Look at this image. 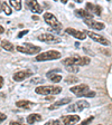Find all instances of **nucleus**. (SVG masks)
Listing matches in <instances>:
<instances>
[{
  "mask_svg": "<svg viewBox=\"0 0 112 125\" xmlns=\"http://www.w3.org/2000/svg\"><path fill=\"white\" fill-rule=\"evenodd\" d=\"M35 92L40 95H55L62 92V87L60 86H37Z\"/></svg>",
  "mask_w": 112,
  "mask_h": 125,
  "instance_id": "nucleus-1",
  "label": "nucleus"
},
{
  "mask_svg": "<svg viewBox=\"0 0 112 125\" xmlns=\"http://www.w3.org/2000/svg\"><path fill=\"white\" fill-rule=\"evenodd\" d=\"M61 52L57 50H47L45 52H40L36 56L37 62H46V60H54L61 58Z\"/></svg>",
  "mask_w": 112,
  "mask_h": 125,
  "instance_id": "nucleus-2",
  "label": "nucleus"
},
{
  "mask_svg": "<svg viewBox=\"0 0 112 125\" xmlns=\"http://www.w3.org/2000/svg\"><path fill=\"white\" fill-rule=\"evenodd\" d=\"M16 49L18 50L19 52H23V54H26V55H35L40 52V47L34 46V45L28 44V42H25L24 46H17Z\"/></svg>",
  "mask_w": 112,
  "mask_h": 125,
  "instance_id": "nucleus-3",
  "label": "nucleus"
},
{
  "mask_svg": "<svg viewBox=\"0 0 112 125\" xmlns=\"http://www.w3.org/2000/svg\"><path fill=\"white\" fill-rule=\"evenodd\" d=\"M44 20H45V22H46L47 25H50L52 28L56 29V30H60V29L62 28L61 22L57 20V18H56L53 13H50V12L44 13Z\"/></svg>",
  "mask_w": 112,
  "mask_h": 125,
  "instance_id": "nucleus-4",
  "label": "nucleus"
},
{
  "mask_svg": "<svg viewBox=\"0 0 112 125\" xmlns=\"http://www.w3.org/2000/svg\"><path fill=\"white\" fill-rule=\"evenodd\" d=\"M90 104L89 102L84 101V99H81V101H77L76 103H74V104L70 105V106L67 107V112H82L83 109H85L86 107H89Z\"/></svg>",
  "mask_w": 112,
  "mask_h": 125,
  "instance_id": "nucleus-5",
  "label": "nucleus"
},
{
  "mask_svg": "<svg viewBox=\"0 0 112 125\" xmlns=\"http://www.w3.org/2000/svg\"><path fill=\"white\" fill-rule=\"evenodd\" d=\"M84 34H85L86 36H89L90 38H92L93 40L98 42L99 44L103 45V46H109V45H110V42L108 40L107 38H104L103 36H101V35H99V34H95L94 31H91V30H85V31H84Z\"/></svg>",
  "mask_w": 112,
  "mask_h": 125,
  "instance_id": "nucleus-6",
  "label": "nucleus"
},
{
  "mask_svg": "<svg viewBox=\"0 0 112 125\" xmlns=\"http://www.w3.org/2000/svg\"><path fill=\"white\" fill-rule=\"evenodd\" d=\"M90 91V87L89 85H85V84H81V85H76V86H73L71 87V92L74 94H76L77 96L80 97H84L85 94Z\"/></svg>",
  "mask_w": 112,
  "mask_h": 125,
  "instance_id": "nucleus-7",
  "label": "nucleus"
},
{
  "mask_svg": "<svg viewBox=\"0 0 112 125\" xmlns=\"http://www.w3.org/2000/svg\"><path fill=\"white\" fill-rule=\"evenodd\" d=\"M37 38H38L40 42H48V44H58V42H61V38H58V37H56L55 35H52V34L39 35Z\"/></svg>",
  "mask_w": 112,
  "mask_h": 125,
  "instance_id": "nucleus-8",
  "label": "nucleus"
},
{
  "mask_svg": "<svg viewBox=\"0 0 112 125\" xmlns=\"http://www.w3.org/2000/svg\"><path fill=\"white\" fill-rule=\"evenodd\" d=\"M26 5L31 10V12H34V13H42L43 12V8L37 2V0H27Z\"/></svg>",
  "mask_w": 112,
  "mask_h": 125,
  "instance_id": "nucleus-9",
  "label": "nucleus"
},
{
  "mask_svg": "<svg viewBox=\"0 0 112 125\" xmlns=\"http://www.w3.org/2000/svg\"><path fill=\"white\" fill-rule=\"evenodd\" d=\"M33 76V73L31 72H28V70H21V72H17V73L13 75V79L16 82H21L24 79H27L28 77Z\"/></svg>",
  "mask_w": 112,
  "mask_h": 125,
  "instance_id": "nucleus-10",
  "label": "nucleus"
},
{
  "mask_svg": "<svg viewBox=\"0 0 112 125\" xmlns=\"http://www.w3.org/2000/svg\"><path fill=\"white\" fill-rule=\"evenodd\" d=\"M66 34L71 35V36L75 37V38L80 39V40H83V39L86 38V35L84 34V31H80V30H76V29L73 28H66Z\"/></svg>",
  "mask_w": 112,
  "mask_h": 125,
  "instance_id": "nucleus-11",
  "label": "nucleus"
},
{
  "mask_svg": "<svg viewBox=\"0 0 112 125\" xmlns=\"http://www.w3.org/2000/svg\"><path fill=\"white\" fill-rule=\"evenodd\" d=\"M84 22L95 30H102V29L105 28V25L103 22H98V21H94L92 19H84Z\"/></svg>",
  "mask_w": 112,
  "mask_h": 125,
  "instance_id": "nucleus-12",
  "label": "nucleus"
},
{
  "mask_svg": "<svg viewBox=\"0 0 112 125\" xmlns=\"http://www.w3.org/2000/svg\"><path fill=\"white\" fill-rule=\"evenodd\" d=\"M80 121V116L78 115H67V116H63L61 118V122L64 124H74Z\"/></svg>",
  "mask_w": 112,
  "mask_h": 125,
  "instance_id": "nucleus-13",
  "label": "nucleus"
},
{
  "mask_svg": "<svg viewBox=\"0 0 112 125\" xmlns=\"http://www.w3.org/2000/svg\"><path fill=\"white\" fill-rule=\"evenodd\" d=\"M74 12H75V15L77 16V17H80V18H83V19H92L93 18V15H92L91 12H89L86 9H76Z\"/></svg>",
  "mask_w": 112,
  "mask_h": 125,
  "instance_id": "nucleus-14",
  "label": "nucleus"
},
{
  "mask_svg": "<svg viewBox=\"0 0 112 125\" xmlns=\"http://www.w3.org/2000/svg\"><path fill=\"white\" fill-rule=\"evenodd\" d=\"M80 59V56H72V57H68L63 59L62 64L65 66H71V65H77V62Z\"/></svg>",
  "mask_w": 112,
  "mask_h": 125,
  "instance_id": "nucleus-15",
  "label": "nucleus"
},
{
  "mask_svg": "<svg viewBox=\"0 0 112 125\" xmlns=\"http://www.w3.org/2000/svg\"><path fill=\"white\" fill-rule=\"evenodd\" d=\"M71 101H72V99H71V97H65V98H62V99H60V101H57L56 103H54L52 106H50V109H56V108H58L60 106H62V105L68 104Z\"/></svg>",
  "mask_w": 112,
  "mask_h": 125,
  "instance_id": "nucleus-16",
  "label": "nucleus"
},
{
  "mask_svg": "<svg viewBox=\"0 0 112 125\" xmlns=\"http://www.w3.org/2000/svg\"><path fill=\"white\" fill-rule=\"evenodd\" d=\"M34 105V103H31L29 101H18L16 102V106L18 107V108H24V109H28V108H31Z\"/></svg>",
  "mask_w": 112,
  "mask_h": 125,
  "instance_id": "nucleus-17",
  "label": "nucleus"
},
{
  "mask_svg": "<svg viewBox=\"0 0 112 125\" xmlns=\"http://www.w3.org/2000/svg\"><path fill=\"white\" fill-rule=\"evenodd\" d=\"M39 121H42V116L37 113H34V114H30L28 117H27V122L28 124H34L36 122H39Z\"/></svg>",
  "mask_w": 112,
  "mask_h": 125,
  "instance_id": "nucleus-18",
  "label": "nucleus"
},
{
  "mask_svg": "<svg viewBox=\"0 0 112 125\" xmlns=\"http://www.w3.org/2000/svg\"><path fill=\"white\" fill-rule=\"evenodd\" d=\"M1 47L7 52H13V45L10 44L8 40H2L1 42Z\"/></svg>",
  "mask_w": 112,
  "mask_h": 125,
  "instance_id": "nucleus-19",
  "label": "nucleus"
},
{
  "mask_svg": "<svg viewBox=\"0 0 112 125\" xmlns=\"http://www.w3.org/2000/svg\"><path fill=\"white\" fill-rule=\"evenodd\" d=\"M11 7L15 8V10L19 11L21 9V0H9Z\"/></svg>",
  "mask_w": 112,
  "mask_h": 125,
  "instance_id": "nucleus-20",
  "label": "nucleus"
},
{
  "mask_svg": "<svg viewBox=\"0 0 112 125\" xmlns=\"http://www.w3.org/2000/svg\"><path fill=\"white\" fill-rule=\"evenodd\" d=\"M90 58L89 57H80L77 62V66H85V65H89L90 64Z\"/></svg>",
  "mask_w": 112,
  "mask_h": 125,
  "instance_id": "nucleus-21",
  "label": "nucleus"
},
{
  "mask_svg": "<svg viewBox=\"0 0 112 125\" xmlns=\"http://www.w3.org/2000/svg\"><path fill=\"white\" fill-rule=\"evenodd\" d=\"M78 82V78L76 76H73V75H70L67 76V78L65 79V83L66 84H75Z\"/></svg>",
  "mask_w": 112,
  "mask_h": 125,
  "instance_id": "nucleus-22",
  "label": "nucleus"
},
{
  "mask_svg": "<svg viewBox=\"0 0 112 125\" xmlns=\"http://www.w3.org/2000/svg\"><path fill=\"white\" fill-rule=\"evenodd\" d=\"M2 10L5 11L6 15H8V16L11 15V11H12V10L10 9V8H9V6H8L6 2H2Z\"/></svg>",
  "mask_w": 112,
  "mask_h": 125,
  "instance_id": "nucleus-23",
  "label": "nucleus"
},
{
  "mask_svg": "<svg viewBox=\"0 0 112 125\" xmlns=\"http://www.w3.org/2000/svg\"><path fill=\"white\" fill-rule=\"evenodd\" d=\"M50 79L53 82V83H58V82L62 81V76L61 75H52L50 77Z\"/></svg>",
  "mask_w": 112,
  "mask_h": 125,
  "instance_id": "nucleus-24",
  "label": "nucleus"
},
{
  "mask_svg": "<svg viewBox=\"0 0 112 125\" xmlns=\"http://www.w3.org/2000/svg\"><path fill=\"white\" fill-rule=\"evenodd\" d=\"M102 12V8L100 6H94V10H93V13H95L97 16H100Z\"/></svg>",
  "mask_w": 112,
  "mask_h": 125,
  "instance_id": "nucleus-25",
  "label": "nucleus"
},
{
  "mask_svg": "<svg viewBox=\"0 0 112 125\" xmlns=\"http://www.w3.org/2000/svg\"><path fill=\"white\" fill-rule=\"evenodd\" d=\"M86 10L89 11V12L93 13V10H94V5L93 3H90V2L86 3Z\"/></svg>",
  "mask_w": 112,
  "mask_h": 125,
  "instance_id": "nucleus-26",
  "label": "nucleus"
},
{
  "mask_svg": "<svg viewBox=\"0 0 112 125\" xmlns=\"http://www.w3.org/2000/svg\"><path fill=\"white\" fill-rule=\"evenodd\" d=\"M67 68H68V70H70V72H74V73H77V72H78V67H77V65H71V66H67Z\"/></svg>",
  "mask_w": 112,
  "mask_h": 125,
  "instance_id": "nucleus-27",
  "label": "nucleus"
},
{
  "mask_svg": "<svg viewBox=\"0 0 112 125\" xmlns=\"http://www.w3.org/2000/svg\"><path fill=\"white\" fill-rule=\"evenodd\" d=\"M55 125V124H61V120H53V121H48L46 122V125Z\"/></svg>",
  "mask_w": 112,
  "mask_h": 125,
  "instance_id": "nucleus-28",
  "label": "nucleus"
},
{
  "mask_svg": "<svg viewBox=\"0 0 112 125\" xmlns=\"http://www.w3.org/2000/svg\"><path fill=\"white\" fill-rule=\"evenodd\" d=\"M95 96V92H92V91H89L87 93L85 94V96L84 97H94Z\"/></svg>",
  "mask_w": 112,
  "mask_h": 125,
  "instance_id": "nucleus-29",
  "label": "nucleus"
},
{
  "mask_svg": "<svg viewBox=\"0 0 112 125\" xmlns=\"http://www.w3.org/2000/svg\"><path fill=\"white\" fill-rule=\"evenodd\" d=\"M93 120H94V116H91L90 118H87V120L83 121V122H82V124H84V125H85V124H89V123H91Z\"/></svg>",
  "mask_w": 112,
  "mask_h": 125,
  "instance_id": "nucleus-30",
  "label": "nucleus"
},
{
  "mask_svg": "<svg viewBox=\"0 0 112 125\" xmlns=\"http://www.w3.org/2000/svg\"><path fill=\"white\" fill-rule=\"evenodd\" d=\"M7 118V115L3 114V113H0V123L5 122V120Z\"/></svg>",
  "mask_w": 112,
  "mask_h": 125,
  "instance_id": "nucleus-31",
  "label": "nucleus"
},
{
  "mask_svg": "<svg viewBox=\"0 0 112 125\" xmlns=\"http://www.w3.org/2000/svg\"><path fill=\"white\" fill-rule=\"evenodd\" d=\"M58 70H60V69H58ZM55 73H57V69H54V70H52V72H48V73L46 74V76H47V77H48V78H50V76H52V75H54Z\"/></svg>",
  "mask_w": 112,
  "mask_h": 125,
  "instance_id": "nucleus-32",
  "label": "nucleus"
},
{
  "mask_svg": "<svg viewBox=\"0 0 112 125\" xmlns=\"http://www.w3.org/2000/svg\"><path fill=\"white\" fill-rule=\"evenodd\" d=\"M26 34H28V30H24V31H20L18 34V38H21L23 36H25Z\"/></svg>",
  "mask_w": 112,
  "mask_h": 125,
  "instance_id": "nucleus-33",
  "label": "nucleus"
},
{
  "mask_svg": "<svg viewBox=\"0 0 112 125\" xmlns=\"http://www.w3.org/2000/svg\"><path fill=\"white\" fill-rule=\"evenodd\" d=\"M2 85H3V78L0 76V89L2 88Z\"/></svg>",
  "mask_w": 112,
  "mask_h": 125,
  "instance_id": "nucleus-34",
  "label": "nucleus"
},
{
  "mask_svg": "<svg viewBox=\"0 0 112 125\" xmlns=\"http://www.w3.org/2000/svg\"><path fill=\"white\" fill-rule=\"evenodd\" d=\"M3 32H5V28L2 26H0V35H2Z\"/></svg>",
  "mask_w": 112,
  "mask_h": 125,
  "instance_id": "nucleus-35",
  "label": "nucleus"
},
{
  "mask_svg": "<svg viewBox=\"0 0 112 125\" xmlns=\"http://www.w3.org/2000/svg\"><path fill=\"white\" fill-rule=\"evenodd\" d=\"M10 124L11 125H19V123L18 122H10Z\"/></svg>",
  "mask_w": 112,
  "mask_h": 125,
  "instance_id": "nucleus-36",
  "label": "nucleus"
},
{
  "mask_svg": "<svg viewBox=\"0 0 112 125\" xmlns=\"http://www.w3.org/2000/svg\"><path fill=\"white\" fill-rule=\"evenodd\" d=\"M67 1L68 0H61V2L62 3H67Z\"/></svg>",
  "mask_w": 112,
  "mask_h": 125,
  "instance_id": "nucleus-37",
  "label": "nucleus"
},
{
  "mask_svg": "<svg viewBox=\"0 0 112 125\" xmlns=\"http://www.w3.org/2000/svg\"><path fill=\"white\" fill-rule=\"evenodd\" d=\"M0 11H2V3H1V1H0Z\"/></svg>",
  "mask_w": 112,
  "mask_h": 125,
  "instance_id": "nucleus-38",
  "label": "nucleus"
},
{
  "mask_svg": "<svg viewBox=\"0 0 112 125\" xmlns=\"http://www.w3.org/2000/svg\"><path fill=\"white\" fill-rule=\"evenodd\" d=\"M74 1H75V2H78V3H81L82 1H83V0H74Z\"/></svg>",
  "mask_w": 112,
  "mask_h": 125,
  "instance_id": "nucleus-39",
  "label": "nucleus"
},
{
  "mask_svg": "<svg viewBox=\"0 0 112 125\" xmlns=\"http://www.w3.org/2000/svg\"><path fill=\"white\" fill-rule=\"evenodd\" d=\"M54 1H58V0H54Z\"/></svg>",
  "mask_w": 112,
  "mask_h": 125,
  "instance_id": "nucleus-40",
  "label": "nucleus"
},
{
  "mask_svg": "<svg viewBox=\"0 0 112 125\" xmlns=\"http://www.w3.org/2000/svg\"><path fill=\"white\" fill-rule=\"evenodd\" d=\"M108 1H110V0H108Z\"/></svg>",
  "mask_w": 112,
  "mask_h": 125,
  "instance_id": "nucleus-41",
  "label": "nucleus"
}]
</instances>
